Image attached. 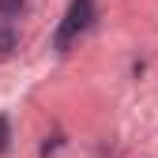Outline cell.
<instances>
[{
	"label": "cell",
	"mask_w": 158,
	"mask_h": 158,
	"mask_svg": "<svg viewBox=\"0 0 158 158\" xmlns=\"http://www.w3.org/2000/svg\"><path fill=\"white\" fill-rule=\"evenodd\" d=\"M90 23H94V0H72L68 19H64L60 34H56V49H68V42H72L79 30H87Z\"/></svg>",
	"instance_id": "6da1fadb"
},
{
	"label": "cell",
	"mask_w": 158,
	"mask_h": 158,
	"mask_svg": "<svg viewBox=\"0 0 158 158\" xmlns=\"http://www.w3.org/2000/svg\"><path fill=\"white\" fill-rule=\"evenodd\" d=\"M27 8V0H0V19H15Z\"/></svg>",
	"instance_id": "7a4b0ae2"
},
{
	"label": "cell",
	"mask_w": 158,
	"mask_h": 158,
	"mask_svg": "<svg viewBox=\"0 0 158 158\" xmlns=\"http://www.w3.org/2000/svg\"><path fill=\"white\" fill-rule=\"evenodd\" d=\"M8 151V117L0 113V154Z\"/></svg>",
	"instance_id": "3957f363"
},
{
	"label": "cell",
	"mask_w": 158,
	"mask_h": 158,
	"mask_svg": "<svg viewBox=\"0 0 158 158\" xmlns=\"http://www.w3.org/2000/svg\"><path fill=\"white\" fill-rule=\"evenodd\" d=\"M11 45H15V34L11 30H0V53H8Z\"/></svg>",
	"instance_id": "277c9868"
}]
</instances>
